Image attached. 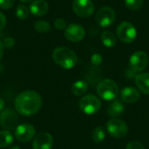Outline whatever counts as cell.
Returning <instances> with one entry per match:
<instances>
[{"label": "cell", "instance_id": "7a4b0ae2", "mask_svg": "<svg viewBox=\"0 0 149 149\" xmlns=\"http://www.w3.org/2000/svg\"><path fill=\"white\" fill-rule=\"evenodd\" d=\"M52 58L57 65L64 69H71L78 62L76 53L67 47H57L54 49L52 52Z\"/></svg>", "mask_w": 149, "mask_h": 149}, {"label": "cell", "instance_id": "9a60e30c", "mask_svg": "<svg viewBox=\"0 0 149 149\" xmlns=\"http://www.w3.org/2000/svg\"><path fill=\"white\" fill-rule=\"evenodd\" d=\"M121 100L126 103H134L140 100L141 94L138 90L134 87H125L122 89L121 93Z\"/></svg>", "mask_w": 149, "mask_h": 149}, {"label": "cell", "instance_id": "83f0119b", "mask_svg": "<svg viewBox=\"0 0 149 149\" xmlns=\"http://www.w3.org/2000/svg\"><path fill=\"white\" fill-rule=\"evenodd\" d=\"M127 149H145V148L140 141H134L127 144Z\"/></svg>", "mask_w": 149, "mask_h": 149}, {"label": "cell", "instance_id": "836d02e7", "mask_svg": "<svg viewBox=\"0 0 149 149\" xmlns=\"http://www.w3.org/2000/svg\"><path fill=\"white\" fill-rule=\"evenodd\" d=\"M9 149H20V148L18 147V146H17V145H15V146H12V147H10Z\"/></svg>", "mask_w": 149, "mask_h": 149}, {"label": "cell", "instance_id": "7402d4cb", "mask_svg": "<svg viewBox=\"0 0 149 149\" xmlns=\"http://www.w3.org/2000/svg\"><path fill=\"white\" fill-rule=\"evenodd\" d=\"M34 28L38 32H42V33H45L51 31L52 27L51 24L45 20H38L34 24Z\"/></svg>", "mask_w": 149, "mask_h": 149}, {"label": "cell", "instance_id": "2e32d148", "mask_svg": "<svg viewBox=\"0 0 149 149\" xmlns=\"http://www.w3.org/2000/svg\"><path fill=\"white\" fill-rule=\"evenodd\" d=\"M124 109H125V107H124L122 101L120 100L114 99L107 107V114L110 117L117 118L123 113Z\"/></svg>", "mask_w": 149, "mask_h": 149}, {"label": "cell", "instance_id": "ac0fdd59", "mask_svg": "<svg viewBox=\"0 0 149 149\" xmlns=\"http://www.w3.org/2000/svg\"><path fill=\"white\" fill-rule=\"evenodd\" d=\"M100 39L102 44L107 48H112L117 44V37L111 31H102V33L100 34Z\"/></svg>", "mask_w": 149, "mask_h": 149}, {"label": "cell", "instance_id": "52a82bcc", "mask_svg": "<svg viewBox=\"0 0 149 149\" xmlns=\"http://www.w3.org/2000/svg\"><path fill=\"white\" fill-rule=\"evenodd\" d=\"M116 18L115 10L109 6L101 7L95 15V20L98 25L101 28L110 26Z\"/></svg>", "mask_w": 149, "mask_h": 149}, {"label": "cell", "instance_id": "ba28073f", "mask_svg": "<svg viewBox=\"0 0 149 149\" xmlns=\"http://www.w3.org/2000/svg\"><path fill=\"white\" fill-rule=\"evenodd\" d=\"M18 116L15 111L10 108H4L0 113V126L4 130H15L17 127Z\"/></svg>", "mask_w": 149, "mask_h": 149}, {"label": "cell", "instance_id": "d6a6232c", "mask_svg": "<svg viewBox=\"0 0 149 149\" xmlns=\"http://www.w3.org/2000/svg\"><path fill=\"white\" fill-rule=\"evenodd\" d=\"M3 50H4V46L3 45V43L0 41V59L2 58L3 57Z\"/></svg>", "mask_w": 149, "mask_h": 149}, {"label": "cell", "instance_id": "9c48e42d", "mask_svg": "<svg viewBox=\"0 0 149 149\" xmlns=\"http://www.w3.org/2000/svg\"><path fill=\"white\" fill-rule=\"evenodd\" d=\"M148 55L145 52H136L129 58V67L134 72H142L148 65Z\"/></svg>", "mask_w": 149, "mask_h": 149}, {"label": "cell", "instance_id": "8fae6325", "mask_svg": "<svg viewBox=\"0 0 149 149\" xmlns=\"http://www.w3.org/2000/svg\"><path fill=\"white\" fill-rule=\"evenodd\" d=\"M35 134H36L35 127L29 123H24L18 125L16 127L14 133L17 140L22 143L30 141L34 137Z\"/></svg>", "mask_w": 149, "mask_h": 149}, {"label": "cell", "instance_id": "d590c367", "mask_svg": "<svg viewBox=\"0 0 149 149\" xmlns=\"http://www.w3.org/2000/svg\"><path fill=\"white\" fill-rule=\"evenodd\" d=\"M2 71H3V66H2V65H0V73L2 72Z\"/></svg>", "mask_w": 149, "mask_h": 149}, {"label": "cell", "instance_id": "1f68e13d", "mask_svg": "<svg viewBox=\"0 0 149 149\" xmlns=\"http://www.w3.org/2000/svg\"><path fill=\"white\" fill-rule=\"evenodd\" d=\"M4 107H5V103H4V100L0 97V112H2L3 109H4Z\"/></svg>", "mask_w": 149, "mask_h": 149}, {"label": "cell", "instance_id": "6da1fadb", "mask_svg": "<svg viewBox=\"0 0 149 149\" xmlns=\"http://www.w3.org/2000/svg\"><path fill=\"white\" fill-rule=\"evenodd\" d=\"M15 108L22 116H32L41 108L42 98L35 91H24L15 99Z\"/></svg>", "mask_w": 149, "mask_h": 149}, {"label": "cell", "instance_id": "d4e9b609", "mask_svg": "<svg viewBox=\"0 0 149 149\" xmlns=\"http://www.w3.org/2000/svg\"><path fill=\"white\" fill-rule=\"evenodd\" d=\"M54 26L57 30H64L66 28V23L63 18H57L54 21Z\"/></svg>", "mask_w": 149, "mask_h": 149}, {"label": "cell", "instance_id": "484cf974", "mask_svg": "<svg viewBox=\"0 0 149 149\" xmlns=\"http://www.w3.org/2000/svg\"><path fill=\"white\" fill-rule=\"evenodd\" d=\"M91 62L93 65H100L102 63V56L99 53H94L91 57Z\"/></svg>", "mask_w": 149, "mask_h": 149}, {"label": "cell", "instance_id": "3957f363", "mask_svg": "<svg viewBox=\"0 0 149 149\" xmlns=\"http://www.w3.org/2000/svg\"><path fill=\"white\" fill-rule=\"evenodd\" d=\"M97 93L104 100H113L119 93L118 85L113 79H103L97 86Z\"/></svg>", "mask_w": 149, "mask_h": 149}, {"label": "cell", "instance_id": "4fadbf2b", "mask_svg": "<svg viewBox=\"0 0 149 149\" xmlns=\"http://www.w3.org/2000/svg\"><path fill=\"white\" fill-rule=\"evenodd\" d=\"M53 145L52 136L49 133H39L32 142L33 149H52Z\"/></svg>", "mask_w": 149, "mask_h": 149}, {"label": "cell", "instance_id": "d6986e66", "mask_svg": "<svg viewBox=\"0 0 149 149\" xmlns=\"http://www.w3.org/2000/svg\"><path fill=\"white\" fill-rule=\"evenodd\" d=\"M88 90V85L84 80H78L72 86V93L75 96H82Z\"/></svg>", "mask_w": 149, "mask_h": 149}, {"label": "cell", "instance_id": "4dcf8cb0", "mask_svg": "<svg viewBox=\"0 0 149 149\" xmlns=\"http://www.w3.org/2000/svg\"><path fill=\"white\" fill-rule=\"evenodd\" d=\"M100 32V29L97 26H92L89 30V33L91 34V36H97Z\"/></svg>", "mask_w": 149, "mask_h": 149}, {"label": "cell", "instance_id": "5b68a950", "mask_svg": "<svg viewBox=\"0 0 149 149\" xmlns=\"http://www.w3.org/2000/svg\"><path fill=\"white\" fill-rule=\"evenodd\" d=\"M101 107L100 100L93 94H86L79 100L80 110L88 115H93L100 111Z\"/></svg>", "mask_w": 149, "mask_h": 149}, {"label": "cell", "instance_id": "f1b7e54d", "mask_svg": "<svg viewBox=\"0 0 149 149\" xmlns=\"http://www.w3.org/2000/svg\"><path fill=\"white\" fill-rule=\"evenodd\" d=\"M3 46L6 48H11L14 45V39L12 38H6L3 43Z\"/></svg>", "mask_w": 149, "mask_h": 149}, {"label": "cell", "instance_id": "e575fe53", "mask_svg": "<svg viewBox=\"0 0 149 149\" xmlns=\"http://www.w3.org/2000/svg\"><path fill=\"white\" fill-rule=\"evenodd\" d=\"M19 1H21L22 3H30V2H31L33 0H19Z\"/></svg>", "mask_w": 149, "mask_h": 149}, {"label": "cell", "instance_id": "4316f807", "mask_svg": "<svg viewBox=\"0 0 149 149\" xmlns=\"http://www.w3.org/2000/svg\"><path fill=\"white\" fill-rule=\"evenodd\" d=\"M14 4V0H0V8L3 10H8L11 8Z\"/></svg>", "mask_w": 149, "mask_h": 149}, {"label": "cell", "instance_id": "e0dca14e", "mask_svg": "<svg viewBox=\"0 0 149 149\" xmlns=\"http://www.w3.org/2000/svg\"><path fill=\"white\" fill-rule=\"evenodd\" d=\"M135 83L141 92L144 94H149V73L142 72L135 77Z\"/></svg>", "mask_w": 149, "mask_h": 149}, {"label": "cell", "instance_id": "277c9868", "mask_svg": "<svg viewBox=\"0 0 149 149\" xmlns=\"http://www.w3.org/2000/svg\"><path fill=\"white\" fill-rule=\"evenodd\" d=\"M116 34L118 38L125 43H133L137 37V30L135 26L130 22H122L120 24L116 30Z\"/></svg>", "mask_w": 149, "mask_h": 149}, {"label": "cell", "instance_id": "30bf717a", "mask_svg": "<svg viewBox=\"0 0 149 149\" xmlns=\"http://www.w3.org/2000/svg\"><path fill=\"white\" fill-rule=\"evenodd\" d=\"M72 10L80 17H89L94 12V3L92 0H73Z\"/></svg>", "mask_w": 149, "mask_h": 149}, {"label": "cell", "instance_id": "f546056e", "mask_svg": "<svg viewBox=\"0 0 149 149\" xmlns=\"http://www.w3.org/2000/svg\"><path fill=\"white\" fill-rule=\"evenodd\" d=\"M5 24H6V17L2 12H0V31L5 26Z\"/></svg>", "mask_w": 149, "mask_h": 149}, {"label": "cell", "instance_id": "cb8c5ba5", "mask_svg": "<svg viewBox=\"0 0 149 149\" xmlns=\"http://www.w3.org/2000/svg\"><path fill=\"white\" fill-rule=\"evenodd\" d=\"M125 4L129 10H137L142 6L143 0H125Z\"/></svg>", "mask_w": 149, "mask_h": 149}, {"label": "cell", "instance_id": "44dd1931", "mask_svg": "<svg viewBox=\"0 0 149 149\" xmlns=\"http://www.w3.org/2000/svg\"><path fill=\"white\" fill-rule=\"evenodd\" d=\"M106 138V131L105 128L101 126L97 127L93 129L92 133V140L95 143H101Z\"/></svg>", "mask_w": 149, "mask_h": 149}, {"label": "cell", "instance_id": "ffe728a7", "mask_svg": "<svg viewBox=\"0 0 149 149\" xmlns=\"http://www.w3.org/2000/svg\"><path fill=\"white\" fill-rule=\"evenodd\" d=\"M13 141V135L8 130L0 131V148L10 146Z\"/></svg>", "mask_w": 149, "mask_h": 149}, {"label": "cell", "instance_id": "603a6c76", "mask_svg": "<svg viewBox=\"0 0 149 149\" xmlns=\"http://www.w3.org/2000/svg\"><path fill=\"white\" fill-rule=\"evenodd\" d=\"M16 15L17 17L21 19V20H24L28 17L29 16V9L24 5V4H19L17 7V10H16Z\"/></svg>", "mask_w": 149, "mask_h": 149}, {"label": "cell", "instance_id": "8992f818", "mask_svg": "<svg viewBox=\"0 0 149 149\" xmlns=\"http://www.w3.org/2000/svg\"><path fill=\"white\" fill-rule=\"evenodd\" d=\"M106 127L107 133L114 138H123L128 133V127L127 123L117 118H113L107 121Z\"/></svg>", "mask_w": 149, "mask_h": 149}, {"label": "cell", "instance_id": "5bb4252c", "mask_svg": "<svg viewBox=\"0 0 149 149\" xmlns=\"http://www.w3.org/2000/svg\"><path fill=\"white\" fill-rule=\"evenodd\" d=\"M49 5L45 0H34L30 5V11L31 14L41 17L47 13Z\"/></svg>", "mask_w": 149, "mask_h": 149}, {"label": "cell", "instance_id": "7c38bea8", "mask_svg": "<svg viewBox=\"0 0 149 149\" xmlns=\"http://www.w3.org/2000/svg\"><path fill=\"white\" fill-rule=\"evenodd\" d=\"M65 36L71 42H79L86 36L85 29L78 24H71L65 29Z\"/></svg>", "mask_w": 149, "mask_h": 149}]
</instances>
